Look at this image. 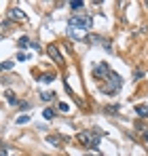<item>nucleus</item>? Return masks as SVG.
Segmentation results:
<instances>
[{"mask_svg": "<svg viewBox=\"0 0 148 156\" xmlns=\"http://www.w3.org/2000/svg\"><path fill=\"white\" fill-rule=\"evenodd\" d=\"M121 87H123V78L119 76V74H110L108 80L104 82V87H102V91L106 93V95H117L119 91H121Z\"/></svg>", "mask_w": 148, "mask_h": 156, "instance_id": "f03ea898", "label": "nucleus"}, {"mask_svg": "<svg viewBox=\"0 0 148 156\" xmlns=\"http://www.w3.org/2000/svg\"><path fill=\"white\" fill-rule=\"evenodd\" d=\"M144 137H146V139H148V131H146V133H144Z\"/></svg>", "mask_w": 148, "mask_h": 156, "instance_id": "aec40b11", "label": "nucleus"}, {"mask_svg": "<svg viewBox=\"0 0 148 156\" xmlns=\"http://www.w3.org/2000/svg\"><path fill=\"white\" fill-rule=\"evenodd\" d=\"M59 112H64V114L70 112V105H68V104H59Z\"/></svg>", "mask_w": 148, "mask_h": 156, "instance_id": "f3484780", "label": "nucleus"}, {"mask_svg": "<svg viewBox=\"0 0 148 156\" xmlns=\"http://www.w3.org/2000/svg\"><path fill=\"white\" fill-rule=\"evenodd\" d=\"M43 116H45L47 120H51V118H53V110H51V108H47V110L43 112Z\"/></svg>", "mask_w": 148, "mask_h": 156, "instance_id": "2eb2a0df", "label": "nucleus"}, {"mask_svg": "<svg viewBox=\"0 0 148 156\" xmlns=\"http://www.w3.org/2000/svg\"><path fill=\"white\" fill-rule=\"evenodd\" d=\"M91 17L89 15H83V13H76L72 15L70 19H68V34L76 38V40H83V38H87V30L91 27Z\"/></svg>", "mask_w": 148, "mask_h": 156, "instance_id": "f257e3e1", "label": "nucleus"}, {"mask_svg": "<svg viewBox=\"0 0 148 156\" xmlns=\"http://www.w3.org/2000/svg\"><path fill=\"white\" fill-rule=\"evenodd\" d=\"M13 68V61H2V70H11Z\"/></svg>", "mask_w": 148, "mask_h": 156, "instance_id": "a211bd4d", "label": "nucleus"}, {"mask_svg": "<svg viewBox=\"0 0 148 156\" xmlns=\"http://www.w3.org/2000/svg\"><path fill=\"white\" fill-rule=\"evenodd\" d=\"M30 44H32V42H30V38H28V36L19 38V42H17V47H19V49H28Z\"/></svg>", "mask_w": 148, "mask_h": 156, "instance_id": "1a4fd4ad", "label": "nucleus"}, {"mask_svg": "<svg viewBox=\"0 0 148 156\" xmlns=\"http://www.w3.org/2000/svg\"><path fill=\"white\" fill-rule=\"evenodd\" d=\"M25 122H30V116H28V114H21V116H17V125H25Z\"/></svg>", "mask_w": 148, "mask_h": 156, "instance_id": "9b49d317", "label": "nucleus"}, {"mask_svg": "<svg viewBox=\"0 0 148 156\" xmlns=\"http://www.w3.org/2000/svg\"><path fill=\"white\" fill-rule=\"evenodd\" d=\"M47 53H49V57L55 61V63H61V61H64V57H61V53L57 51V47L49 44V47H47Z\"/></svg>", "mask_w": 148, "mask_h": 156, "instance_id": "39448f33", "label": "nucleus"}, {"mask_svg": "<svg viewBox=\"0 0 148 156\" xmlns=\"http://www.w3.org/2000/svg\"><path fill=\"white\" fill-rule=\"evenodd\" d=\"M89 40H91V44H99V42H106V40H102L99 36H89Z\"/></svg>", "mask_w": 148, "mask_h": 156, "instance_id": "4468645a", "label": "nucleus"}, {"mask_svg": "<svg viewBox=\"0 0 148 156\" xmlns=\"http://www.w3.org/2000/svg\"><path fill=\"white\" fill-rule=\"evenodd\" d=\"M53 74H43V76H40V82H53Z\"/></svg>", "mask_w": 148, "mask_h": 156, "instance_id": "ddd939ff", "label": "nucleus"}, {"mask_svg": "<svg viewBox=\"0 0 148 156\" xmlns=\"http://www.w3.org/2000/svg\"><path fill=\"white\" fill-rule=\"evenodd\" d=\"M40 99L43 101H53L55 99V93H40Z\"/></svg>", "mask_w": 148, "mask_h": 156, "instance_id": "9d476101", "label": "nucleus"}, {"mask_svg": "<svg viewBox=\"0 0 148 156\" xmlns=\"http://www.w3.org/2000/svg\"><path fill=\"white\" fill-rule=\"evenodd\" d=\"M135 114H138L140 118H146L148 116V105H138V108H135Z\"/></svg>", "mask_w": 148, "mask_h": 156, "instance_id": "6e6552de", "label": "nucleus"}, {"mask_svg": "<svg viewBox=\"0 0 148 156\" xmlns=\"http://www.w3.org/2000/svg\"><path fill=\"white\" fill-rule=\"evenodd\" d=\"M112 72H110V68L106 66V63H99V66H95V70H93V76L98 78V80H108V76H110Z\"/></svg>", "mask_w": 148, "mask_h": 156, "instance_id": "20e7f679", "label": "nucleus"}, {"mask_svg": "<svg viewBox=\"0 0 148 156\" xmlns=\"http://www.w3.org/2000/svg\"><path fill=\"white\" fill-rule=\"evenodd\" d=\"M17 61H28V55H25L24 51H19L17 53Z\"/></svg>", "mask_w": 148, "mask_h": 156, "instance_id": "dca6fc26", "label": "nucleus"}, {"mask_svg": "<svg viewBox=\"0 0 148 156\" xmlns=\"http://www.w3.org/2000/svg\"><path fill=\"white\" fill-rule=\"evenodd\" d=\"M47 141L53 144V146H61V144H59V141H61V137H47Z\"/></svg>", "mask_w": 148, "mask_h": 156, "instance_id": "f8f14e48", "label": "nucleus"}, {"mask_svg": "<svg viewBox=\"0 0 148 156\" xmlns=\"http://www.w3.org/2000/svg\"><path fill=\"white\" fill-rule=\"evenodd\" d=\"M70 9H72L74 13H80V9H85V4H83L80 0H72V2H70Z\"/></svg>", "mask_w": 148, "mask_h": 156, "instance_id": "0eeeda50", "label": "nucleus"}, {"mask_svg": "<svg viewBox=\"0 0 148 156\" xmlns=\"http://www.w3.org/2000/svg\"><path fill=\"white\" fill-rule=\"evenodd\" d=\"M95 156H102V154H95Z\"/></svg>", "mask_w": 148, "mask_h": 156, "instance_id": "412c9836", "label": "nucleus"}, {"mask_svg": "<svg viewBox=\"0 0 148 156\" xmlns=\"http://www.w3.org/2000/svg\"><path fill=\"white\" fill-rule=\"evenodd\" d=\"M78 141H80L83 146L95 150V148L99 146V135L95 133V131H80V133H78Z\"/></svg>", "mask_w": 148, "mask_h": 156, "instance_id": "7ed1b4c3", "label": "nucleus"}, {"mask_svg": "<svg viewBox=\"0 0 148 156\" xmlns=\"http://www.w3.org/2000/svg\"><path fill=\"white\" fill-rule=\"evenodd\" d=\"M9 17H11V19H17V21H28V15H25L21 9H11Z\"/></svg>", "mask_w": 148, "mask_h": 156, "instance_id": "423d86ee", "label": "nucleus"}, {"mask_svg": "<svg viewBox=\"0 0 148 156\" xmlns=\"http://www.w3.org/2000/svg\"><path fill=\"white\" fill-rule=\"evenodd\" d=\"M0 154H2V156H6V148H4V146H2V152H0Z\"/></svg>", "mask_w": 148, "mask_h": 156, "instance_id": "6ab92c4d", "label": "nucleus"}]
</instances>
